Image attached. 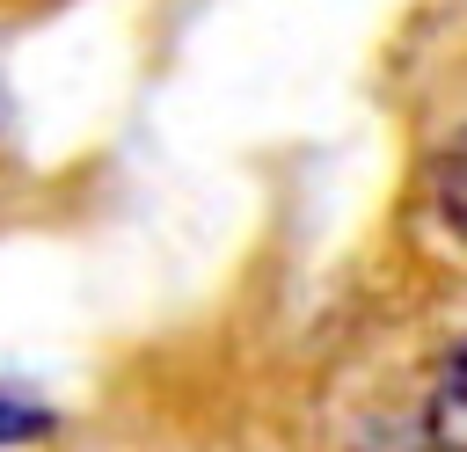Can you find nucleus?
<instances>
[{
    "instance_id": "obj_1",
    "label": "nucleus",
    "mask_w": 467,
    "mask_h": 452,
    "mask_svg": "<svg viewBox=\"0 0 467 452\" xmlns=\"http://www.w3.org/2000/svg\"><path fill=\"white\" fill-rule=\"evenodd\" d=\"M423 437H431V452H467V350H460V343L438 357L431 408H423Z\"/></svg>"
},
{
    "instance_id": "obj_2",
    "label": "nucleus",
    "mask_w": 467,
    "mask_h": 452,
    "mask_svg": "<svg viewBox=\"0 0 467 452\" xmlns=\"http://www.w3.org/2000/svg\"><path fill=\"white\" fill-rule=\"evenodd\" d=\"M416 219H431L438 262H460V146L452 153H431L423 190H416Z\"/></svg>"
},
{
    "instance_id": "obj_3",
    "label": "nucleus",
    "mask_w": 467,
    "mask_h": 452,
    "mask_svg": "<svg viewBox=\"0 0 467 452\" xmlns=\"http://www.w3.org/2000/svg\"><path fill=\"white\" fill-rule=\"evenodd\" d=\"M51 430V408H36V401H22V394H0V445H29V437H44Z\"/></svg>"
},
{
    "instance_id": "obj_4",
    "label": "nucleus",
    "mask_w": 467,
    "mask_h": 452,
    "mask_svg": "<svg viewBox=\"0 0 467 452\" xmlns=\"http://www.w3.org/2000/svg\"><path fill=\"white\" fill-rule=\"evenodd\" d=\"M7 146H15V95H7V73H0V160H7Z\"/></svg>"
}]
</instances>
